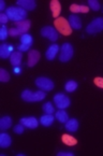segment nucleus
I'll return each instance as SVG.
<instances>
[{"instance_id":"obj_1","label":"nucleus","mask_w":103,"mask_h":156,"mask_svg":"<svg viewBox=\"0 0 103 156\" xmlns=\"http://www.w3.org/2000/svg\"><path fill=\"white\" fill-rule=\"evenodd\" d=\"M5 14L8 15L9 20L14 21L15 23L24 21V20H26V17H27V12H26V10H24L23 8H21V7H9L5 10Z\"/></svg>"},{"instance_id":"obj_37","label":"nucleus","mask_w":103,"mask_h":156,"mask_svg":"<svg viewBox=\"0 0 103 156\" xmlns=\"http://www.w3.org/2000/svg\"><path fill=\"white\" fill-rule=\"evenodd\" d=\"M5 9V1H0V11H3V10Z\"/></svg>"},{"instance_id":"obj_10","label":"nucleus","mask_w":103,"mask_h":156,"mask_svg":"<svg viewBox=\"0 0 103 156\" xmlns=\"http://www.w3.org/2000/svg\"><path fill=\"white\" fill-rule=\"evenodd\" d=\"M40 59V53L39 51L37 50H31L28 53V66L29 67H34L36 65L38 64Z\"/></svg>"},{"instance_id":"obj_6","label":"nucleus","mask_w":103,"mask_h":156,"mask_svg":"<svg viewBox=\"0 0 103 156\" xmlns=\"http://www.w3.org/2000/svg\"><path fill=\"white\" fill-rule=\"evenodd\" d=\"M36 85L40 90H44V92H50V90H52L54 88V82L48 78H45V76L38 78L36 80Z\"/></svg>"},{"instance_id":"obj_27","label":"nucleus","mask_w":103,"mask_h":156,"mask_svg":"<svg viewBox=\"0 0 103 156\" xmlns=\"http://www.w3.org/2000/svg\"><path fill=\"white\" fill-rule=\"evenodd\" d=\"M43 111L46 113V114H53L55 112V109H54V106L52 102H46L43 105Z\"/></svg>"},{"instance_id":"obj_18","label":"nucleus","mask_w":103,"mask_h":156,"mask_svg":"<svg viewBox=\"0 0 103 156\" xmlns=\"http://www.w3.org/2000/svg\"><path fill=\"white\" fill-rule=\"evenodd\" d=\"M78 126H80V124H78V121L76 119H70L66 123V129L69 131H72V133L77 130Z\"/></svg>"},{"instance_id":"obj_8","label":"nucleus","mask_w":103,"mask_h":156,"mask_svg":"<svg viewBox=\"0 0 103 156\" xmlns=\"http://www.w3.org/2000/svg\"><path fill=\"white\" fill-rule=\"evenodd\" d=\"M41 34L43 37L47 38L50 41H56L58 39V31L54 27L45 26L41 29Z\"/></svg>"},{"instance_id":"obj_34","label":"nucleus","mask_w":103,"mask_h":156,"mask_svg":"<svg viewBox=\"0 0 103 156\" xmlns=\"http://www.w3.org/2000/svg\"><path fill=\"white\" fill-rule=\"evenodd\" d=\"M94 84L100 88H103V78H96L94 79Z\"/></svg>"},{"instance_id":"obj_15","label":"nucleus","mask_w":103,"mask_h":156,"mask_svg":"<svg viewBox=\"0 0 103 156\" xmlns=\"http://www.w3.org/2000/svg\"><path fill=\"white\" fill-rule=\"evenodd\" d=\"M69 24H70L72 29L78 30L82 28V21H81L80 17L77 15H75V14H72V15L69 16Z\"/></svg>"},{"instance_id":"obj_4","label":"nucleus","mask_w":103,"mask_h":156,"mask_svg":"<svg viewBox=\"0 0 103 156\" xmlns=\"http://www.w3.org/2000/svg\"><path fill=\"white\" fill-rule=\"evenodd\" d=\"M74 50L73 46L70 43H64L60 48V54H59V60L62 62H67L71 59L73 56Z\"/></svg>"},{"instance_id":"obj_33","label":"nucleus","mask_w":103,"mask_h":156,"mask_svg":"<svg viewBox=\"0 0 103 156\" xmlns=\"http://www.w3.org/2000/svg\"><path fill=\"white\" fill-rule=\"evenodd\" d=\"M29 44H19V46H17V51H19V52H26V51H28L30 48Z\"/></svg>"},{"instance_id":"obj_36","label":"nucleus","mask_w":103,"mask_h":156,"mask_svg":"<svg viewBox=\"0 0 103 156\" xmlns=\"http://www.w3.org/2000/svg\"><path fill=\"white\" fill-rule=\"evenodd\" d=\"M58 156H73L74 154L72 152H58Z\"/></svg>"},{"instance_id":"obj_13","label":"nucleus","mask_w":103,"mask_h":156,"mask_svg":"<svg viewBox=\"0 0 103 156\" xmlns=\"http://www.w3.org/2000/svg\"><path fill=\"white\" fill-rule=\"evenodd\" d=\"M15 28L19 30V34H27V31L30 28V21H28V20H24V21L17 22V23H15Z\"/></svg>"},{"instance_id":"obj_38","label":"nucleus","mask_w":103,"mask_h":156,"mask_svg":"<svg viewBox=\"0 0 103 156\" xmlns=\"http://www.w3.org/2000/svg\"><path fill=\"white\" fill-rule=\"evenodd\" d=\"M14 73H15V74H19V73H21V68H19V66H17V67H14Z\"/></svg>"},{"instance_id":"obj_14","label":"nucleus","mask_w":103,"mask_h":156,"mask_svg":"<svg viewBox=\"0 0 103 156\" xmlns=\"http://www.w3.org/2000/svg\"><path fill=\"white\" fill-rule=\"evenodd\" d=\"M17 7L23 8L24 10H34L37 7V3L34 0H17L16 1Z\"/></svg>"},{"instance_id":"obj_24","label":"nucleus","mask_w":103,"mask_h":156,"mask_svg":"<svg viewBox=\"0 0 103 156\" xmlns=\"http://www.w3.org/2000/svg\"><path fill=\"white\" fill-rule=\"evenodd\" d=\"M62 142H64V144L72 147V145H75L76 143H77V141H76L75 138L72 137V136H70V135H64V136H62Z\"/></svg>"},{"instance_id":"obj_12","label":"nucleus","mask_w":103,"mask_h":156,"mask_svg":"<svg viewBox=\"0 0 103 156\" xmlns=\"http://www.w3.org/2000/svg\"><path fill=\"white\" fill-rule=\"evenodd\" d=\"M59 50H60V46L58 45V44H52V45H50V48H47V51H46V53H45L46 59L47 60L55 59L56 55H57V53L59 52Z\"/></svg>"},{"instance_id":"obj_26","label":"nucleus","mask_w":103,"mask_h":156,"mask_svg":"<svg viewBox=\"0 0 103 156\" xmlns=\"http://www.w3.org/2000/svg\"><path fill=\"white\" fill-rule=\"evenodd\" d=\"M32 42H33V39H32L31 34H24L21 36V43L22 44H29V45H31Z\"/></svg>"},{"instance_id":"obj_17","label":"nucleus","mask_w":103,"mask_h":156,"mask_svg":"<svg viewBox=\"0 0 103 156\" xmlns=\"http://www.w3.org/2000/svg\"><path fill=\"white\" fill-rule=\"evenodd\" d=\"M11 143L12 139L10 137V135H8L5 133H2L0 135V147H1V149H7V147H9L11 145Z\"/></svg>"},{"instance_id":"obj_29","label":"nucleus","mask_w":103,"mask_h":156,"mask_svg":"<svg viewBox=\"0 0 103 156\" xmlns=\"http://www.w3.org/2000/svg\"><path fill=\"white\" fill-rule=\"evenodd\" d=\"M88 8L94 10V11H99L101 5L99 3V1H97V0H88Z\"/></svg>"},{"instance_id":"obj_16","label":"nucleus","mask_w":103,"mask_h":156,"mask_svg":"<svg viewBox=\"0 0 103 156\" xmlns=\"http://www.w3.org/2000/svg\"><path fill=\"white\" fill-rule=\"evenodd\" d=\"M22 58H23L22 52H19V51H14L13 53H12L11 57H10V62H11V64L13 65L14 67H17L21 65Z\"/></svg>"},{"instance_id":"obj_30","label":"nucleus","mask_w":103,"mask_h":156,"mask_svg":"<svg viewBox=\"0 0 103 156\" xmlns=\"http://www.w3.org/2000/svg\"><path fill=\"white\" fill-rule=\"evenodd\" d=\"M8 36H9V30H8V28L5 25H2L1 28H0V40L3 41V40L7 39Z\"/></svg>"},{"instance_id":"obj_28","label":"nucleus","mask_w":103,"mask_h":156,"mask_svg":"<svg viewBox=\"0 0 103 156\" xmlns=\"http://www.w3.org/2000/svg\"><path fill=\"white\" fill-rule=\"evenodd\" d=\"M10 80V74L5 69L1 68L0 69V81L1 82H9Z\"/></svg>"},{"instance_id":"obj_20","label":"nucleus","mask_w":103,"mask_h":156,"mask_svg":"<svg viewBox=\"0 0 103 156\" xmlns=\"http://www.w3.org/2000/svg\"><path fill=\"white\" fill-rule=\"evenodd\" d=\"M70 10H71L73 13H87V12L89 11V8L84 5H75V3H73V5H71V7H70Z\"/></svg>"},{"instance_id":"obj_5","label":"nucleus","mask_w":103,"mask_h":156,"mask_svg":"<svg viewBox=\"0 0 103 156\" xmlns=\"http://www.w3.org/2000/svg\"><path fill=\"white\" fill-rule=\"evenodd\" d=\"M103 30V17H97L86 28V31L89 34H94Z\"/></svg>"},{"instance_id":"obj_23","label":"nucleus","mask_w":103,"mask_h":156,"mask_svg":"<svg viewBox=\"0 0 103 156\" xmlns=\"http://www.w3.org/2000/svg\"><path fill=\"white\" fill-rule=\"evenodd\" d=\"M55 117L58 122H60V123H67L68 122V119H69L68 113H67L64 110H62V109H59V111L56 112Z\"/></svg>"},{"instance_id":"obj_35","label":"nucleus","mask_w":103,"mask_h":156,"mask_svg":"<svg viewBox=\"0 0 103 156\" xmlns=\"http://www.w3.org/2000/svg\"><path fill=\"white\" fill-rule=\"evenodd\" d=\"M9 34L11 37H16V36H19V32L15 27H13V28H11V29H9Z\"/></svg>"},{"instance_id":"obj_11","label":"nucleus","mask_w":103,"mask_h":156,"mask_svg":"<svg viewBox=\"0 0 103 156\" xmlns=\"http://www.w3.org/2000/svg\"><path fill=\"white\" fill-rule=\"evenodd\" d=\"M13 52H14L13 46L10 45V44L3 43V44H1V46H0V57L3 58V59L11 57Z\"/></svg>"},{"instance_id":"obj_32","label":"nucleus","mask_w":103,"mask_h":156,"mask_svg":"<svg viewBox=\"0 0 103 156\" xmlns=\"http://www.w3.org/2000/svg\"><path fill=\"white\" fill-rule=\"evenodd\" d=\"M8 22H9V17H8L7 14L5 13L0 14V23L2 24V25H5V24H7Z\"/></svg>"},{"instance_id":"obj_22","label":"nucleus","mask_w":103,"mask_h":156,"mask_svg":"<svg viewBox=\"0 0 103 156\" xmlns=\"http://www.w3.org/2000/svg\"><path fill=\"white\" fill-rule=\"evenodd\" d=\"M40 123H41L43 126L48 127L54 123V116L53 114H45L40 119Z\"/></svg>"},{"instance_id":"obj_3","label":"nucleus","mask_w":103,"mask_h":156,"mask_svg":"<svg viewBox=\"0 0 103 156\" xmlns=\"http://www.w3.org/2000/svg\"><path fill=\"white\" fill-rule=\"evenodd\" d=\"M55 27L64 36H69L72 32V28L69 24V21H67L64 17H58L55 20Z\"/></svg>"},{"instance_id":"obj_21","label":"nucleus","mask_w":103,"mask_h":156,"mask_svg":"<svg viewBox=\"0 0 103 156\" xmlns=\"http://www.w3.org/2000/svg\"><path fill=\"white\" fill-rule=\"evenodd\" d=\"M12 126V119L10 116H3L0 119V129L7 130Z\"/></svg>"},{"instance_id":"obj_31","label":"nucleus","mask_w":103,"mask_h":156,"mask_svg":"<svg viewBox=\"0 0 103 156\" xmlns=\"http://www.w3.org/2000/svg\"><path fill=\"white\" fill-rule=\"evenodd\" d=\"M13 130H14V133H19V135H21V133H23L24 130H25V126H24L23 124H21V123H19V125L14 126Z\"/></svg>"},{"instance_id":"obj_7","label":"nucleus","mask_w":103,"mask_h":156,"mask_svg":"<svg viewBox=\"0 0 103 156\" xmlns=\"http://www.w3.org/2000/svg\"><path fill=\"white\" fill-rule=\"evenodd\" d=\"M70 102H71V101H70L69 97H67L66 95L62 94V93H58V94H56L55 96H54V103H55L58 109L64 110V109L70 106Z\"/></svg>"},{"instance_id":"obj_2","label":"nucleus","mask_w":103,"mask_h":156,"mask_svg":"<svg viewBox=\"0 0 103 156\" xmlns=\"http://www.w3.org/2000/svg\"><path fill=\"white\" fill-rule=\"evenodd\" d=\"M45 93L44 90H38V92H31L29 90H25L22 93V99L27 102H37L41 101L45 98Z\"/></svg>"},{"instance_id":"obj_9","label":"nucleus","mask_w":103,"mask_h":156,"mask_svg":"<svg viewBox=\"0 0 103 156\" xmlns=\"http://www.w3.org/2000/svg\"><path fill=\"white\" fill-rule=\"evenodd\" d=\"M19 122H21V124H23L26 128H30V129L37 128L38 125H39V121L33 116L23 117V119H21Z\"/></svg>"},{"instance_id":"obj_19","label":"nucleus","mask_w":103,"mask_h":156,"mask_svg":"<svg viewBox=\"0 0 103 156\" xmlns=\"http://www.w3.org/2000/svg\"><path fill=\"white\" fill-rule=\"evenodd\" d=\"M50 10H52L54 17H58V15L60 14V11H61V5H60V2L58 0H53L50 2Z\"/></svg>"},{"instance_id":"obj_25","label":"nucleus","mask_w":103,"mask_h":156,"mask_svg":"<svg viewBox=\"0 0 103 156\" xmlns=\"http://www.w3.org/2000/svg\"><path fill=\"white\" fill-rule=\"evenodd\" d=\"M77 86H78L77 82H75V81H73V80H70L66 83V85H64V90L69 93H72V92H74V90H76Z\"/></svg>"}]
</instances>
